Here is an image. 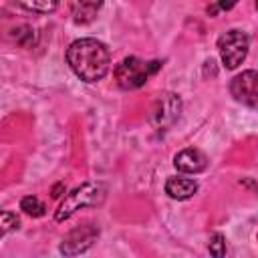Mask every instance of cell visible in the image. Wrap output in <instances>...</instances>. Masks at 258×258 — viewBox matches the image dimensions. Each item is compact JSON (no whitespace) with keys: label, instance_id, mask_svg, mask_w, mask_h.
Instances as JSON below:
<instances>
[{"label":"cell","instance_id":"30bf717a","mask_svg":"<svg viewBox=\"0 0 258 258\" xmlns=\"http://www.w3.org/2000/svg\"><path fill=\"white\" fill-rule=\"evenodd\" d=\"M198 191V183L189 177H169L165 181V194L173 200H187Z\"/></svg>","mask_w":258,"mask_h":258},{"label":"cell","instance_id":"5b68a950","mask_svg":"<svg viewBox=\"0 0 258 258\" xmlns=\"http://www.w3.org/2000/svg\"><path fill=\"white\" fill-rule=\"evenodd\" d=\"M181 113V101L173 93H161L157 95L151 111H149V123L155 129H167L171 127Z\"/></svg>","mask_w":258,"mask_h":258},{"label":"cell","instance_id":"3957f363","mask_svg":"<svg viewBox=\"0 0 258 258\" xmlns=\"http://www.w3.org/2000/svg\"><path fill=\"white\" fill-rule=\"evenodd\" d=\"M161 67L159 60H151V62H145L137 56H127L123 58L117 67H115V79H117V85L125 91H131V89H139L147 83V79L157 73V69Z\"/></svg>","mask_w":258,"mask_h":258},{"label":"cell","instance_id":"2e32d148","mask_svg":"<svg viewBox=\"0 0 258 258\" xmlns=\"http://www.w3.org/2000/svg\"><path fill=\"white\" fill-rule=\"evenodd\" d=\"M236 2H238V0H218V6H220L222 10H230V8L236 6Z\"/></svg>","mask_w":258,"mask_h":258},{"label":"cell","instance_id":"7c38bea8","mask_svg":"<svg viewBox=\"0 0 258 258\" xmlns=\"http://www.w3.org/2000/svg\"><path fill=\"white\" fill-rule=\"evenodd\" d=\"M20 210H22L24 214L32 216V218H40V216H44L46 206H44L36 196H26V198L20 200Z\"/></svg>","mask_w":258,"mask_h":258},{"label":"cell","instance_id":"277c9868","mask_svg":"<svg viewBox=\"0 0 258 258\" xmlns=\"http://www.w3.org/2000/svg\"><path fill=\"white\" fill-rule=\"evenodd\" d=\"M248 46H250V38L244 30L232 28V30L224 32L218 38V50H220V58H222L224 67L232 71L238 64H242L248 54Z\"/></svg>","mask_w":258,"mask_h":258},{"label":"cell","instance_id":"8fae6325","mask_svg":"<svg viewBox=\"0 0 258 258\" xmlns=\"http://www.w3.org/2000/svg\"><path fill=\"white\" fill-rule=\"evenodd\" d=\"M18 6L30 10V12H38V14H50L56 10L58 0H14Z\"/></svg>","mask_w":258,"mask_h":258},{"label":"cell","instance_id":"5bb4252c","mask_svg":"<svg viewBox=\"0 0 258 258\" xmlns=\"http://www.w3.org/2000/svg\"><path fill=\"white\" fill-rule=\"evenodd\" d=\"M14 32H16V34H14L16 42L22 44V46H32V44L36 42V34H34V30H32L30 26H20V28L14 30Z\"/></svg>","mask_w":258,"mask_h":258},{"label":"cell","instance_id":"8992f818","mask_svg":"<svg viewBox=\"0 0 258 258\" xmlns=\"http://www.w3.org/2000/svg\"><path fill=\"white\" fill-rule=\"evenodd\" d=\"M230 93L238 103L258 109V71H244L236 75L230 83Z\"/></svg>","mask_w":258,"mask_h":258},{"label":"cell","instance_id":"7a4b0ae2","mask_svg":"<svg viewBox=\"0 0 258 258\" xmlns=\"http://www.w3.org/2000/svg\"><path fill=\"white\" fill-rule=\"evenodd\" d=\"M107 198V185L101 183V181H87L79 187H75L71 194L64 196V200L60 202L56 214H54V220L56 222H64L69 220L77 210H83V208H97L105 202Z\"/></svg>","mask_w":258,"mask_h":258},{"label":"cell","instance_id":"52a82bcc","mask_svg":"<svg viewBox=\"0 0 258 258\" xmlns=\"http://www.w3.org/2000/svg\"><path fill=\"white\" fill-rule=\"evenodd\" d=\"M99 236V228L93 226V224H83L79 228H75L73 232H69L62 242H60V254L64 256H77V254H83L87 252L93 242L97 240Z\"/></svg>","mask_w":258,"mask_h":258},{"label":"cell","instance_id":"e0dca14e","mask_svg":"<svg viewBox=\"0 0 258 258\" xmlns=\"http://www.w3.org/2000/svg\"><path fill=\"white\" fill-rule=\"evenodd\" d=\"M62 187H64L62 183H58V185H54V187H52V198H60V189H62Z\"/></svg>","mask_w":258,"mask_h":258},{"label":"cell","instance_id":"6da1fadb","mask_svg":"<svg viewBox=\"0 0 258 258\" xmlns=\"http://www.w3.org/2000/svg\"><path fill=\"white\" fill-rule=\"evenodd\" d=\"M67 62L85 83H97L109 73V48L97 38H79L67 48Z\"/></svg>","mask_w":258,"mask_h":258},{"label":"cell","instance_id":"ba28073f","mask_svg":"<svg viewBox=\"0 0 258 258\" xmlns=\"http://www.w3.org/2000/svg\"><path fill=\"white\" fill-rule=\"evenodd\" d=\"M173 165L181 173H200V171H204L208 167V157L200 149L187 147V149H181L173 157Z\"/></svg>","mask_w":258,"mask_h":258},{"label":"cell","instance_id":"ac0fdd59","mask_svg":"<svg viewBox=\"0 0 258 258\" xmlns=\"http://www.w3.org/2000/svg\"><path fill=\"white\" fill-rule=\"evenodd\" d=\"M256 8H258V0H256Z\"/></svg>","mask_w":258,"mask_h":258},{"label":"cell","instance_id":"9a60e30c","mask_svg":"<svg viewBox=\"0 0 258 258\" xmlns=\"http://www.w3.org/2000/svg\"><path fill=\"white\" fill-rule=\"evenodd\" d=\"M20 226V220L16 218V214L12 212H2V234H8L10 230L18 228Z\"/></svg>","mask_w":258,"mask_h":258},{"label":"cell","instance_id":"9c48e42d","mask_svg":"<svg viewBox=\"0 0 258 258\" xmlns=\"http://www.w3.org/2000/svg\"><path fill=\"white\" fill-rule=\"evenodd\" d=\"M103 0H71V14L77 24H89L95 20Z\"/></svg>","mask_w":258,"mask_h":258},{"label":"cell","instance_id":"4fadbf2b","mask_svg":"<svg viewBox=\"0 0 258 258\" xmlns=\"http://www.w3.org/2000/svg\"><path fill=\"white\" fill-rule=\"evenodd\" d=\"M208 250H210V254L212 256H216V258H222L224 254H226V240H224V236L222 234H212V238H210V244H208Z\"/></svg>","mask_w":258,"mask_h":258}]
</instances>
